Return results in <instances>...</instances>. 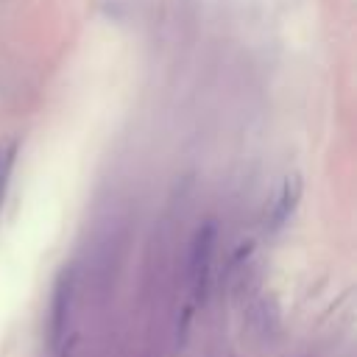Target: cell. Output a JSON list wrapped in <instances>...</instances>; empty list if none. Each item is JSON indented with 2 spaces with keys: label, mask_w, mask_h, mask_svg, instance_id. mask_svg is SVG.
Returning a JSON list of instances; mask_svg holds the SVG:
<instances>
[{
  "label": "cell",
  "mask_w": 357,
  "mask_h": 357,
  "mask_svg": "<svg viewBox=\"0 0 357 357\" xmlns=\"http://www.w3.org/2000/svg\"><path fill=\"white\" fill-rule=\"evenodd\" d=\"M215 223H204L192 240V251H190V287H192V298L201 301L206 296V284H209V271H212V254H215Z\"/></svg>",
  "instance_id": "cell-1"
}]
</instances>
